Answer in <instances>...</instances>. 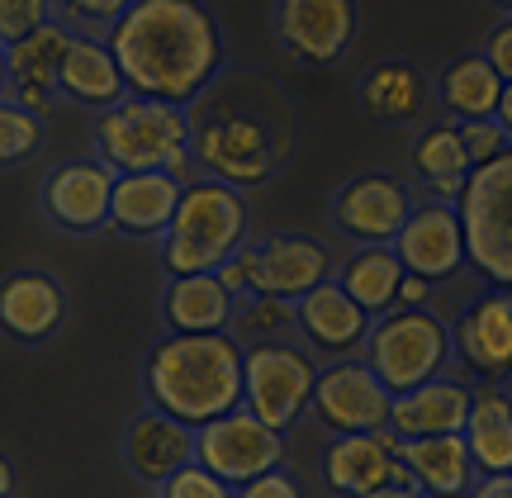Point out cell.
I'll list each match as a JSON object with an SVG mask.
<instances>
[{
    "label": "cell",
    "instance_id": "cell-1",
    "mask_svg": "<svg viewBox=\"0 0 512 498\" xmlns=\"http://www.w3.org/2000/svg\"><path fill=\"white\" fill-rule=\"evenodd\" d=\"M114 62L128 95L185 105L200 100L223 72V29L200 0H133L110 24Z\"/></svg>",
    "mask_w": 512,
    "mask_h": 498
},
{
    "label": "cell",
    "instance_id": "cell-2",
    "mask_svg": "<svg viewBox=\"0 0 512 498\" xmlns=\"http://www.w3.org/2000/svg\"><path fill=\"white\" fill-rule=\"evenodd\" d=\"M242 351L233 332H166L143 361L147 404L190 427L242 408Z\"/></svg>",
    "mask_w": 512,
    "mask_h": 498
},
{
    "label": "cell",
    "instance_id": "cell-3",
    "mask_svg": "<svg viewBox=\"0 0 512 498\" xmlns=\"http://www.w3.org/2000/svg\"><path fill=\"white\" fill-rule=\"evenodd\" d=\"M91 138H95V157L114 166L119 176L124 171H171L181 185L195 181V157H190L195 124H190L185 105L124 95L119 105L100 110Z\"/></svg>",
    "mask_w": 512,
    "mask_h": 498
},
{
    "label": "cell",
    "instance_id": "cell-4",
    "mask_svg": "<svg viewBox=\"0 0 512 498\" xmlns=\"http://www.w3.org/2000/svg\"><path fill=\"white\" fill-rule=\"evenodd\" d=\"M162 271L166 276H200L219 271L228 257H238L247 247V200L242 190L195 176L181 190V204L166 223L162 238Z\"/></svg>",
    "mask_w": 512,
    "mask_h": 498
},
{
    "label": "cell",
    "instance_id": "cell-5",
    "mask_svg": "<svg viewBox=\"0 0 512 498\" xmlns=\"http://www.w3.org/2000/svg\"><path fill=\"white\" fill-rule=\"evenodd\" d=\"M456 214L465 228V261L494 290H512V148L470 171Z\"/></svg>",
    "mask_w": 512,
    "mask_h": 498
},
{
    "label": "cell",
    "instance_id": "cell-6",
    "mask_svg": "<svg viewBox=\"0 0 512 498\" xmlns=\"http://www.w3.org/2000/svg\"><path fill=\"white\" fill-rule=\"evenodd\" d=\"M366 366L394 394L446 375V366H451V328H446V318H437L432 309H399L394 304L389 314L370 323Z\"/></svg>",
    "mask_w": 512,
    "mask_h": 498
},
{
    "label": "cell",
    "instance_id": "cell-7",
    "mask_svg": "<svg viewBox=\"0 0 512 498\" xmlns=\"http://www.w3.org/2000/svg\"><path fill=\"white\" fill-rule=\"evenodd\" d=\"M318 366L290 342H252L242 351V408L275 432L294 427L313 404Z\"/></svg>",
    "mask_w": 512,
    "mask_h": 498
},
{
    "label": "cell",
    "instance_id": "cell-8",
    "mask_svg": "<svg viewBox=\"0 0 512 498\" xmlns=\"http://www.w3.org/2000/svg\"><path fill=\"white\" fill-rule=\"evenodd\" d=\"M190 157L204 176L233 185V190H256L271 181L275 162H280V138H271V129L256 114H214L209 124L195 129Z\"/></svg>",
    "mask_w": 512,
    "mask_h": 498
},
{
    "label": "cell",
    "instance_id": "cell-9",
    "mask_svg": "<svg viewBox=\"0 0 512 498\" xmlns=\"http://www.w3.org/2000/svg\"><path fill=\"white\" fill-rule=\"evenodd\" d=\"M195 461L238 489V484L285 465V432L261 423L252 408H233L214 423L195 427Z\"/></svg>",
    "mask_w": 512,
    "mask_h": 498
},
{
    "label": "cell",
    "instance_id": "cell-10",
    "mask_svg": "<svg viewBox=\"0 0 512 498\" xmlns=\"http://www.w3.org/2000/svg\"><path fill=\"white\" fill-rule=\"evenodd\" d=\"M114 166H105L100 157H76L62 162L43 176L38 190V209L43 219L72 233V238H91L110 228V200H114Z\"/></svg>",
    "mask_w": 512,
    "mask_h": 498
},
{
    "label": "cell",
    "instance_id": "cell-11",
    "mask_svg": "<svg viewBox=\"0 0 512 498\" xmlns=\"http://www.w3.org/2000/svg\"><path fill=\"white\" fill-rule=\"evenodd\" d=\"M242 271H247V290L252 295H275V299H299L313 285H323L332 276V257L323 242L304 238V233H271V238H247L238 252Z\"/></svg>",
    "mask_w": 512,
    "mask_h": 498
},
{
    "label": "cell",
    "instance_id": "cell-12",
    "mask_svg": "<svg viewBox=\"0 0 512 498\" xmlns=\"http://www.w3.org/2000/svg\"><path fill=\"white\" fill-rule=\"evenodd\" d=\"M389 408H394V389L366 361H337V366L318 370L309 413L328 427L332 437L342 432H380L389 427Z\"/></svg>",
    "mask_w": 512,
    "mask_h": 498
},
{
    "label": "cell",
    "instance_id": "cell-13",
    "mask_svg": "<svg viewBox=\"0 0 512 498\" xmlns=\"http://www.w3.org/2000/svg\"><path fill=\"white\" fill-rule=\"evenodd\" d=\"M361 29L356 0H275L280 48L309 67H337Z\"/></svg>",
    "mask_w": 512,
    "mask_h": 498
},
{
    "label": "cell",
    "instance_id": "cell-14",
    "mask_svg": "<svg viewBox=\"0 0 512 498\" xmlns=\"http://www.w3.org/2000/svg\"><path fill=\"white\" fill-rule=\"evenodd\" d=\"M451 356L484 385L512 380V290H484L451 323Z\"/></svg>",
    "mask_w": 512,
    "mask_h": 498
},
{
    "label": "cell",
    "instance_id": "cell-15",
    "mask_svg": "<svg viewBox=\"0 0 512 498\" xmlns=\"http://www.w3.org/2000/svg\"><path fill=\"white\" fill-rule=\"evenodd\" d=\"M413 214V195L399 176L366 171L351 176L337 195H332V223L337 233H347L356 247H389L399 238V228Z\"/></svg>",
    "mask_w": 512,
    "mask_h": 498
},
{
    "label": "cell",
    "instance_id": "cell-16",
    "mask_svg": "<svg viewBox=\"0 0 512 498\" xmlns=\"http://www.w3.org/2000/svg\"><path fill=\"white\" fill-rule=\"evenodd\" d=\"M323 484L337 498H366L370 489H384V484H413V475L399 456V437L380 427V432L332 437L323 451Z\"/></svg>",
    "mask_w": 512,
    "mask_h": 498
},
{
    "label": "cell",
    "instance_id": "cell-17",
    "mask_svg": "<svg viewBox=\"0 0 512 498\" xmlns=\"http://www.w3.org/2000/svg\"><path fill=\"white\" fill-rule=\"evenodd\" d=\"M389 247L403 261V271L432 280V285L451 280L465 266V228H460L456 204H441V200L413 204L408 223L399 228V238Z\"/></svg>",
    "mask_w": 512,
    "mask_h": 498
},
{
    "label": "cell",
    "instance_id": "cell-18",
    "mask_svg": "<svg viewBox=\"0 0 512 498\" xmlns=\"http://www.w3.org/2000/svg\"><path fill=\"white\" fill-rule=\"evenodd\" d=\"M72 29L62 19L38 24L34 34H24L19 43H5L10 57V100L34 114H53V105L62 100V57L72 48Z\"/></svg>",
    "mask_w": 512,
    "mask_h": 498
},
{
    "label": "cell",
    "instance_id": "cell-19",
    "mask_svg": "<svg viewBox=\"0 0 512 498\" xmlns=\"http://www.w3.org/2000/svg\"><path fill=\"white\" fill-rule=\"evenodd\" d=\"M67 323V290L48 271H10L0 276V332L19 347L53 342Z\"/></svg>",
    "mask_w": 512,
    "mask_h": 498
},
{
    "label": "cell",
    "instance_id": "cell-20",
    "mask_svg": "<svg viewBox=\"0 0 512 498\" xmlns=\"http://www.w3.org/2000/svg\"><path fill=\"white\" fill-rule=\"evenodd\" d=\"M195 461V427L162 408H138L124 427V465L138 484H166L181 465Z\"/></svg>",
    "mask_w": 512,
    "mask_h": 498
},
{
    "label": "cell",
    "instance_id": "cell-21",
    "mask_svg": "<svg viewBox=\"0 0 512 498\" xmlns=\"http://www.w3.org/2000/svg\"><path fill=\"white\" fill-rule=\"evenodd\" d=\"M470 404H475V385H465L460 375H437V380H427V385H413V389H403V394H394L389 432L403 437V442L465 432Z\"/></svg>",
    "mask_w": 512,
    "mask_h": 498
},
{
    "label": "cell",
    "instance_id": "cell-22",
    "mask_svg": "<svg viewBox=\"0 0 512 498\" xmlns=\"http://www.w3.org/2000/svg\"><path fill=\"white\" fill-rule=\"evenodd\" d=\"M294 318H299V337H304L309 347L337 356V361L351 356L356 347H366L370 323H375L332 276L323 280V285H313L309 295L294 304Z\"/></svg>",
    "mask_w": 512,
    "mask_h": 498
},
{
    "label": "cell",
    "instance_id": "cell-23",
    "mask_svg": "<svg viewBox=\"0 0 512 498\" xmlns=\"http://www.w3.org/2000/svg\"><path fill=\"white\" fill-rule=\"evenodd\" d=\"M185 185L171 171H124L114 176L110 233L119 238H162Z\"/></svg>",
    "mask_w": 512,
    "mask_h": 498
},
{
    "label": "cell",
    "instance_id": "cell-24",
    "mask_svg": "<svg viewBox=\"0 0 512 498\" xmlns=\"http://www.w3.org/2000/svg\"><path fill=\"white\" fill-rule=\"evenodd\" d=\"M427 76L413 67V62H375L361 72L356 81V105L366 114L370 124H380V129H403V124H413L422 110H427Z\"/></svg>",
    "mask_w": 512,
    "mask_h": 498
},
{
    "label": "cell",
    "instance_id": "cell-25",
    "mask_svg": "<svg viewBox=\"0 0 512 498\" xmlns=\"http://www.w3.org/2000/svg\"><path fill=\"white\" fill-rule=\"evenodd\" d=\"M399 456L408 465V475L427 498H465L479 484V470L470 461V446L460 432H446V437H413L403 442L399 437Z\"/></svg>",
    "mask_w": 512,
    "mask_h": 498
},
{
    "label": "cell",
    "instance_id": "cell-26",
    "mask_svg": "<svg viewBox=\"0 0 512 498\" xmlns=\"http://www.w3.org/2000/svg\"><path fill=\"white\" fill-rule=\"evenodd\" d=\"M128 95L124 72L114 62L110 43L95 34H76L67 57H62V100H72L81 110H110Z\"/></svg>",
    "mask_w": 512,
    "mask_h": 498
},
{
    "label": "cell",
    "instance_id": "cell-27",
    "mask_svg": "<svg viewBox=\"0 0 512 498\" xmlns=\"http://www.w3.org/2000/svg\"><path fill=\"white\" fill-rule=\"evenodd\" d=\"M233 314H238V299L223 290L214 271L166 276V290H162L166 332H228Z\"/></svg>",
    "mask_w": 512,
    "mask_h": 498
},
{
    "label": "cell",
    "instance_id": "cell-28",
    "mask_svg": "<svg viewBox=\"0 0 512 498\" xmlns=\"http://www.w3.org/2000/svg\"><path fill=\"white\" fill-rule=\"evenodd\" d=\"M465 446L475 461L479 480L484 475H512V394L498 385H479L465 423Z\"/></svg>",
    "mask_w": 512,
    "mask_h": 498
},
{
    "label": "cell",
    "instance_id": "cell-29",
    "mask_svg": "<svg viewBox=\"0 0 512 498\" xmlns=\"http://www.w3.org/2000/svg\"><path fill=\"white\" fill-rule=\"evenodd\" d=\"M413 176L427 185V195L441 204H456L465 181H470V171L475 162L465 157V143H460L456 124L446 119V124H427V129L413 138Z\"/></svg>",
    "mask_w": 512,
    "mask_h": 498
},
{
    "label": "cell",
    "instance_id": "cell-30",
    "mask_svg": "<svg viewBox=\"0 0 512 498\" xmlns=\"http://www.w3.org/2000/svg\"><path fill=\"white\" fill-rule=\"evenodd\" d=\"M503 76L489 67L484 53H460L451 57L437 76V95L451 119H494L498 114V100H503Z\"/></svg>",
    "mask_w": 512,
    "mask_h": 498
},
{
    "label": "cell",
    "instance_id": "cell-31",
    "mask_svg": "<svg viewBox=\"0 0 512 498\" xmlns=\"http://www.w3.org/2000/svg\"><path fill=\"white\" fill-rule=\"evenodd\" d=\"M332 280H337V285H342L370 318H380L399 304L403 261L394 257V247H356Z\"/></svg>",
    "mask_w": 512,
    "mask_h": 498
},
{
    "label": "cell",
    "instance_id": "cell-32",
    "mask_svg": "<svg viewBox=\"0 0 512 498\" xmlns=\"http://www.w3.org/2000/svg\"><path fill=\"white\" fill-rule=\"evenodd\" d=\"M233 337L242 347L252 342H285V332H299V318H294L290 299H275V295H247L238 314H233Z\"/></svg>",
    "mask_w": 512,
    "mask_h": 498
},
{
    "label": "cell",
    "instance_id": "cell-33",
    "mask_svg": "<svg viewBox=\"0 0 512 498\" xmlns=\"http://www.w3.org/2000/svg\"><path fill=\"white\" fill-rule=\"evenodd\" d=\"M43 138H48V119L34 110H24V105H15V100L5 95V100H0V171L38 157Z\"/></svg>",
    "mask_w": 512,
    "mask_h": 498
},
{
    "label": "cell",
    "instance_id": "cell-34",
    "mask_svg": "<svg viewBox=\"0 0 512 498\" xmlns=\"http://www.w3.org/2000/svg\"><path fill=\"white\" fill-rule=\"evenodd\" d=\"M57 5H62V24H67L72 34L105 38L110 34V24L124 15L133 0H57Z\"/></svg>",
    "mask_w": 512,
    "mask_h": 498
},
{
    "label": "cell",
    "instance_id": "cell-35",
    "mask_svg": "<svg viewBox=\"0 0 512 498\" xmlns=\"http://www.w3.org/2000/svg\"><path fill=\"white\" fill-rule=\"evenodd\" d=\"M157 498H233V484L219 480L214 470H204L200 461H190L166 484H157Z\"/></svg>",
    "mask_w": 512,
    "mask_h": 498
},
{
    "label": "cell",
    "instance_id": "cell-36",
    "mask_svg": "<svg viewBox=\"0 0 512 498\" xmlns=\"http://www.w3.org/2000/svg\"><path fill=\"white\" fill-rule=\"evenodd\" d=\"M456 133H460V143H465V157H470L475 166L494 162L498 152L512 148V138L503 133V124H498V119H460Z\"/></svg>",
    "mask_w": 512,
    "mask_h": 498
},
{
    "label": "cell",
    "instance_id": "cell-37",
    "mask_svg": "<svg viewBox=\"0 0 512 498\" xmlns=\"http://www.w3.org/2000/svg\"><path fill=\"white\" fill-rule=\"evenodd\" d=\"M53 19V0H0V43H19Z\"/></svg>",
    "mask_w": 512,
    "mask_h": 498
},
{
    "label": "cell",
    "instance_id": "cell-38",
    "mask_svg": "<svg viewBox=\"0 0 512 498\" xmlns=\"http://www.w3.org/2000/svg\"><path fill=\"white\" fill-rule=\"evenodd\" d=\"M233 498H304V489H299V480H294L290 470L280 465V470H266V475H256V480L238 484V489H233Z\"/></svg>",
    "mask_w": 512,
    "mask_h": 498
},
{
    "label": "cell",
    "instance_id": "cell-39",
    "mask_svg": "<svg viewBox=\"0 0 512 498\" xmlns=\"http://www.w3.org/2000/svg\"><path fill=\"white\" fill-rule=\"evenodd\" d=\"M484 57H489V67H494L503 81H512V19L498 24L494 34L484 38Z\"/></svg>",
    "mask_w": 512,
    "mask_h": 498
},
{
    "label": "cell",
    "instance_id": "cell-40",
    "mask_svg": "<svg viewBox=\"0 0 512 498\" xmlns=\"http://www.w3.org/2000/svg\"><path fill=\"white\" fill-rule=\"evenodd\" d=\"M427 299H432V280L403 271V280H399V309H427Z\"/></svg>",
    "mask_w": 512,
    "mask_h": 498
},
{
    "label": "cell",
    "instance_id": "cell-41",
    "mask_svg": "<svg viewBox=\"0 0 512 498\" xmlns=\"http://www.w3.org/2000/svg\"><path fill=\"white\" fill-rule=\"evenodd\" d=\"M214 276H219V285H223V290H228L233 299H247V295H252V290H247V271H242L238 257H228L219 271H214Z\"/></svg>",
    "mask_w": 512,
    "mask_h": 498
},
{
    "label": "cell",
    "instance_id": "cell-42",
    "mask_svg": "<svg viewBox=\"0 0 512 498\" xmlns=\"http://www.w3.org/2000/svg\"><path fill=\"white\" fill-rule=\"evenodd\" d=\"M465 498H512V475H484Z\"/></svg>",
    "mask_w": 512,
    "mask_h": 498
},
{
    "label": "cell",
    "instance_id": "cell-43",
    "mask_svg": "<svg viewBox=\"0 0 512 498\" xmlns=\"http://www.w3.org/2000/svg\"><path fill=\"white\" fill-rule=\"evenodd\" d=\"M366 498H427L418 484H384V489H370Z\"/></svg>",
    "mask_w": 512,
    "mask_h": 498
},
{
    "label": "cell",
    "instance_id": "cell-44",
    "mask_svg": "<svg viewBox=\"0 0 512 498\" xmlns=\"http://www.w3.org/2000/svg\"><path fill=\"white\" fill-rule=\"evenodd\" d=\"M498 124H503V133H508L512 138V81L508 86H503V100H498V114H494Z\"/></svg>",
    "mask_w": 512,
    "mask_h": 498
},
{
    "label": "cell",
    "instance_id": "cell-45",
    "mask_svg": "<svg viewBox=\"0 0 512 498\" xmlns=\"http://www.w3.org/2000/svg\"><path fill=\"white\" fill-rule=\"evenodd\" d=\"M10 494H15V465L0 456V498H10Z\"/></svg>",
    "mask_w": 512,
    "mask_h": 498
},
{
    "label": "cell",
    "instance_id": "cell-46",
    "mask_svg": "<svg viewBox=\"0 0 512 498\" xmlns=\"http://www.w3.org/2000/svg\"><path fill=\"white\" fill-rule=\"evenodd\" d=\"M10 95V57H5V43H0V100Z\"/></svg>",
    "mask_w": 512,
    "mask_h": 498
},
{
    "label": "cell",
    "instance_id": "cell-47",
    "mask_svg": "<svg viewBox=\"0 0 512 498\" xmlns=\"http://www.w3.org/2000/svg\"><path fill=\"white\" fill-rule=\"evenodd\" d=\"M494 5H498V10H508V15H512V0H494Z\"/></svg>",
    "mask_w": 512,
    "mask_h": 498
}]
</instances>
